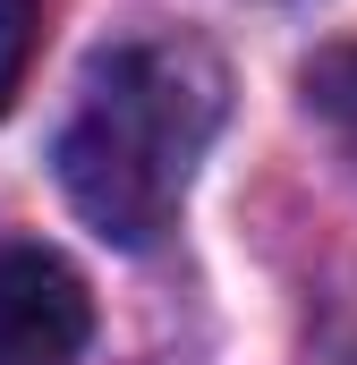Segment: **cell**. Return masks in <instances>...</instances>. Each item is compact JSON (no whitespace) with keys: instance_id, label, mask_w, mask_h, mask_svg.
Segmentation results:
<instances>
[{"instance_id":"obj_1","label":"cell","mask_w":357,"mask_h":365,"mask_svg":"<svg viewBox=\"0 0 357 365\" xmlns=\"http://www.w3.org/2000/svg\"><path fill=\"white\" fill-rule=\"evenodd\" d=\"M221 119V68L196 43H119L77 86L60 128V187L111 247H154L171 230L187 170Z\"/></svg>"},{"instance_id":"obj_2","label":"cell","mask_w":357,"mask_h":365,"mask_svg":"<svg viewBox=\"0 0 357 365\" xmlns=\"http://www.w3.org/2000/svg\"><path fill=\"white\" fill-rule=\"evenodd\" d=\"M94 297L51 247L0 238V365H77Z\"/></svg>"},{"instance_id":"obj_3","label":"cell","mask_w":357,"mask_h":365,"mask_svg":"<svg viewBox=\"0 0 357 365\" xmlns=\"http://www.w3.org/2000/svg\"><path fill=\"white\" fill-rule=\"evenodd\" d=\"M306 102H315V119H323V128L357 153V43L323 51V60L306 68Z\"/></svg>"},{"instance_id":"obj_4","label":"cell","mask_w":357,"mask_h":365,"mask_svg":"<svg viewBox=\"0 0 357 365\" xmlns=\"http://www.w3.org/2000/svg\"><path fill=\"white\" fill-rule=\"evenodd\" d=\"M34 34H43V0H0V110L17 102V86H26Z\"/></svg>"}]
</instances>
